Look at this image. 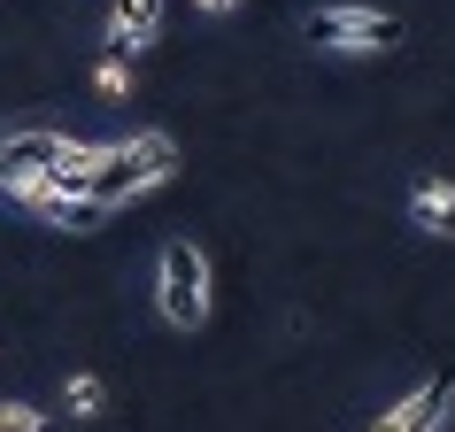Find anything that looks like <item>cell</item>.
<instances>
[{"instance_id":"10","label":"cell","mask_w":455,"mask_h":432,"mask_svg":"<svg viewBox=\"0 0 455 432\" xmlns=\"http://www.w3.org/2000/svg\"><path fill=\"white\" fill-rule=\"evenodd\" d=\"M0 432H54V417L31 402H0Z\"/></svg>"},{"instance_id":"1","label":"cell","mask_w":455,"mask_h":432,"mask_svg":"<svg viewBox=\"0 0 455 432\" xmlns=\"http://www.w3.org/2000/svg\"><path fill=\"white\" fill-rule=\"evenodd\" d=\"M170 178H178V140L147 124V132H124V140H108L93 193L108 201V209H132V201H147V193L170 186Z\"/></svg>"},{"instance_id":"11","label":"cell","mask_w":455,"mask_h":432,"mask_svg":"<svg viewBox=\"0 0 455 432\" xmlns=\"http://www.w3.org/2000/svg\"><path fill=\"white\" fill-rule=\"evenodd\" d=\"M193 8H201V16H232L240 0H193Z\"/></svg>"},{"instance_id":"6","label":"cell","mask_w":455,"mask_h":432,"mask_svg":"<svg viewBox=\"0 0 455 432\" xmlns=\"http://www.w3.org/2000/svg\"><path fill=\"white\" fill-rule=\"evenodd\" d=\"M100 39L124 47V54H147L163 39V0H108V31Z\"/></svg>"},{"instance_id":"7","label":"cell","mask_w":455,"mask_h":432,"mask_svg":"<svg viewBox=\"0 0 455 432\" xmlns=\"http://www.w3.org/2000/svg\"><path fill=\"white\" fill-rule=\"evenodd\" d=\"M409 224L425 240H455V178H417L409 186Z\"/></svg>"},{"instance_id":"3","label":"cell","mask_w":455,"mask_h":432,"mask_svg":"<svg viewBox=\"0 0 455 432\" xmlns=\"http://www.w3.org/2000/svg\"><path fill=\"white\" fill-rule=\"evenodd\" d=\"M155 309L170 332H201L209 324V255L193 240H163L155 255Z\"/></svg>"},{"instance_id":"5","label":"cell","mask_w":455,"mask_h":432,"mask_svg":"<svg viewBox=\"0 0 455 432\" xmlns=\"http://www.w3.org/2000/svg\"><path fill=\"white\" fill-rule=\"evenodd\" d=\"M455 417V386L448 379H425V386H409L394 409H379V425L371 432H448Z\"/></svg>"},{"instance_id":"8","label":"cell","mask_w":455,"mask_h":432,"mask_svg":"<svg viewBox=\"0 0 455 432\" xmlns=\"http://www.w3.org/2000/svg\"><path fill=\"white\" fill-rule=\"evenodd\" d=\"M62 409H70V425H93L100 409H108V379L100 371H70L62 379Z\"/></svg>"},{"instance_id":"9","label":"cell","mask_w":455,"mask_h":432,"mask_svg":"<svg viewBox=\"0 0 455 432\" xmlns=\"http://www.w3.org/2000/svg\"><path fill=\"white\" fill-rule=\"evenodd\" d=\"M132 62H140V54L108 47V54L93 62V93H100V100H132V85H140V70H132Z\"/></svg>"},{"instance_id":"4","label":"cell","mask_w":455,"mask_h":432,"mask_svg":"<svg viewBox=\"0 0 455 432\" xmlns=\"http://www.w3.org/2000/svg\"><path fill=\"white\" fill-rule=\"evenodd\" d=\"M62 147H70V132H54V124H8L0 132V193L24 201L31 186H47L54 163H62Z\"/></svg>"},{"instance_id":"2","label":"cell","mask_w":455,"mask_h":432,"mask_svg":"<svg viewBox=\"0 0 455 432\" xmlns=\"http://www.w3.org/2000/svg\"><path fill=\"white\" fill-rule=\"evenodd\" d=\"M301 31H309L316 54H394V47L409 39L402 16L363 8V0H324V8H309V16H301Z\"/></svg>"}]
</instances>
